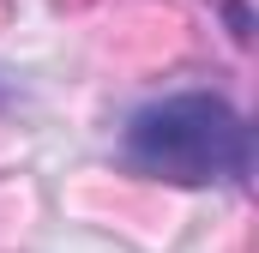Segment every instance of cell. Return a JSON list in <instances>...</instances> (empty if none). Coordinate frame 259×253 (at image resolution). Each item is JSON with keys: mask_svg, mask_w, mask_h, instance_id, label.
<instances>
[{"mask_svg": "<svg viewBox=\"0 0 259 253\" xmlns=\"http://www.w3.org/2000/svg\"><path fill=\"white\" fill-rule=\"evenodd\" d=\"M127 169L175 187H211V181H247L253 169V133L241 109L217 91H175L145 103L121 133Z\"/></svg>", "mask_w": 259, "mask_h": 253, "instance_id": "obj_1", "label": "cell"}]
</instances>
